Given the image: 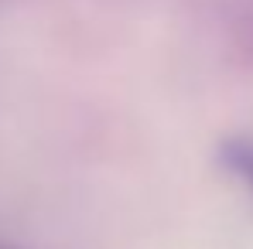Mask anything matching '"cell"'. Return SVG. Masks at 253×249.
Returning a JSON list of instances; mask_svg holds the SVG:
<instances>
[{"label":"cell","mask_w":253,"mask_h":249,"mask_svg":"<svg viewBox=\"0 0 253 249\" xmlns=\"http://www.w3.org/2000/svg\"><path fill=\"white\" fill-rule=\"evenodd\" d=\"M219 157L233 171V178L253 191V140H226Z\"/></svg>","instance_id":"1"}]
</instances>
